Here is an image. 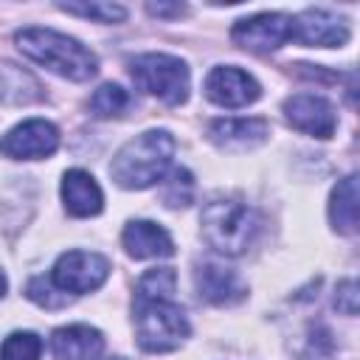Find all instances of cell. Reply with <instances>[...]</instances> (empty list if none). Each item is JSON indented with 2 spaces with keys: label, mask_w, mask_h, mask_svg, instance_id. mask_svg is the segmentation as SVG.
<instances>
[{
  "label": "cell",
  "mask_w": 360,
  "mask_h": 360,
  "mask_svg": "<svg viewBox=\"0 0 360 360\" xmlns=\"http://www.w3.org/2000/svg\"><path fill=\"white\" fill-rule=\"evenodd\" d=\"M129 104H132V96L121 84H112V82L101 84L90 96V112L96 118H118V115H124L129 110Z\"/></svg>",
  "instance_id": "d6986e66"
},
{
  "label": "cell",
  "mask_w": 360,
  "mask_h": 360,
  "mask_svg": "<svg viewBox=\"0 0 360 360\" xmlns=\"http://www.w3.org/2000/svg\"><path fill=\"white\" fill-rule=\"evenodd\" d=\"M335 307L343 315H357V284L352 278H346V281L338 284V290H335Z\"/></svg>",
  "instance_id": "cb8c5ba5"
},
{
  "label": "cell",
  "mask_w": 360,
  "mask_h": 360,
  "mask_svg": "<svg viewBox=\"0 0 360 360\" xmlns=\"http://www.w3.org/2000/svg\"><path fill=\"white\" fill-rule=\"evenodd\" d=\"M6 287H8V284H6V276H3V270H0V298L6 295Z\"/></svg>",
  "instance_id": "484cf974"
},
{
  "label": "cell",
  "mask_w": 360,
  "mask_h": 360,
  "mask_svg": "<svg viewBox=\"0 0 360 360\" xmlns=\"http://www.w3.org/2000/svg\"><path fill=\"white\" fill-rule=\"evenodd\" d=\"M231 39L253 53H267L292 39V17L281 11H264L253 17H242L231 28Z\"/></svg>",
  "instance_id": "52a82bcc"
},
{
  "label": "cell",
  "mask_w": 360,
  "mask_h": 360,
  "mask_svg": "<svg viewBox=\"0 0 360 360\" xmlns=\"http://www.w3.org/2000/svg\"><path fill=\"white\" fill-rule=\"evenodd\" d=\"M200 225L214 250L239 256L259 233V214L239 200H211L200 214Z\"/></svg>",
  "instance_id": "277c9868"
},
{
  "label": "cell",
  "mask_w": 360,
  "mask_h": 360,
  "mask_svg": "<svg viewBox=\"0 0 360 360\" xmlns=\"http://www.w3.org/2000/svg\"><path fill=\"white\" fill-rule=\"evenodd\" d=\"M59 146V129L45 118H28L0 138V155L14 160H39Z\"/></svg>",
  "instance_id": "ba28073f"
},
{
  "label": "cell",
  "mask_w": 360,
  "mask_h": 360,
  "mask_svg": "<svg viewBox=\"0 0 360 360\" xmlns=\"http://www.w3.org/2000/svg\"><path fill=\"white\" fill-rule=\"evenodd\" d=\"M284 118L298 132L315 135V138H332L338 127L335 107L315 93H295L284 101Z\"/></svg>",
  "instance_id": "9c48e42d"
},
{
  "label": "cell",
  "mask_w": 360,
  "mask_h": 360,
  "mask_svg": "<svg viewBox=\"0 0 360 360\" xmlns=\"http://www.w3.org/2000/svg\"><path fill=\"white\" fill-rule=\"evenodd\" d=\"M329 222L340 233H354L357 231V174H346L332 188Z\"/></svg>",
  "instance_id": "e0dca14e"
},
{
  "label": "cell",
  "mask_w": 360,
  "mask_h": 360,
  "mask_svg": "<svg viewBox=\"0 0 360 360\" xmlns=\"http://www.w3.org/2000/svg\"><path fill=\"white\" fill-rule=\"evenodd\" d=\"M39 98V84L14 65H0V101L25 104Z\"/></svg>",
  "instance_id": "ac0fdd59"
},
{
  "label": "cell",
  "mask_w": 360,
  "mask_h": 360,
  "mask_svg": "<svg viewBox=\"0 0 360 360\" xmlns=\"http://www.w3.org/2000/svg\"><path fill=\"white\" fill-rule=\"evenodd\" d=\"M59 8L96 22H121L127 17V8L118 3H59Z\"/></svg>",
  "instance_id": "7402d4cb"
},
{
  "label": "cell",
  "mask_w": 360,
  "mask_h": 360,
  "mask_svg": "<svg viewBox=\"0 0 360 360\" xmlns=\"http://www.w3.org/2000/svg\"><path fill=\"white\" fill-rule=\"evenodd\" d=\"M62 202L70 217H96L104 208V194L93 174L84 169H70L62 177Z\"/></svg>",
  "instance_id": "2e32d148"
},
{
  "label": "cell",
  "mask_w": 360,
  "mask_h": 360,
  "mask_svg": "<svg viewBox=\"0 0 360 360\" xmlns=\"http://www.w3.org/2000/svg\"><path fill=\"white\" fill-rule=\"evenodd\" d=\"M149 8V14H155V17H180V14H186V6L183 3H149L146 6Z\"/></svg>",
  "instance_id": "d4e9b609"
},
{
  "label": "cell",
  "mask_w": 360,
  "mask_h": 360,
  "mask_svg": "<svg viewBox=\"0 0 360 360\" xmlns=\"http://www.w3.org/2000/svg\"><path fill=\"white\" fill-rule=\"evenodd\" d=\"M194 290H197V295L202 301L217 304V307L236 304L248 292V287L242 284V278L231 267L217 264V262H200L194 267Z\"/></svg>",
  "instance_id": "7c38bea8"
},
{
  "label": "cell",
  "mask_w": 360,
  "mask_h": 360,
  "mask_svg": "<svg viewBox=\"0 0 360 360\" xmlns=\"http://www.w3.org/2000/svg\"><path fill=\"white\" fill-rule=\"evenodd\" d=\"M292 39L309 48H340L349 39V25L332 11L307 8L292 17Z\"/></svg>",
  "instance_id": "8fae6325"
},
{
  "label": "cell",
  "mask_w": 360,
  "mask_h": 360,
  "mask_svg": "<svg viewBox=\"0 0 360 360\" xmlns=\"http://www.w3.org/2000/svg\"><path fill=\"white\" fill-rule=\"evenodd\" d=\"M135 338L143 352H174L191 332L188 318L174 298H143L135 295Z\"/></svg>",
  "instance_id": "3957f363"
},
{
  "label": "cell",
  "mask_w": 360,
  "mask_h": 360,
  "mask_svg": "<svg viewBox=\"0 0 360 360\" xmlns=\"http://www.w3.org/2000/svg\"><path fill=\"white\" fill-rule=\"evenodd\" d=\"M42 340L34 332H11L0 343V360H39Z\"/></svg>",
  "instance_id": "44dd1931"
},
{
  "label": "cell",
  "mask_w": 360,
  "mask_h": 360,
  "mask_svg": "<svg viewBox=\"0 0 360 360\" xmlns=\"http://www.w3.org/2000/svg\"><path fill=\"white\" fill-rule=\"evenodd\" d=\"M129 76L135 79V84L160 98L163 104H183L188 98V68L183 59L169 56V53H141L129 62Z\"/></svg>",
  "instance_id": "5b68a950"
},
{
  "label": "cell",
  "mask_w": 360,
  "mask_h": 360,
  "mask_svg": "<svg viewBox=\"0 0 360 360\" xmlns=\"http://www.w3.org/2000/svg\"><path fill=\"white\" fill-rule=\"evenodd\" d=\"M160 197L169 208H183L194 200V177L188 169H172V174L163 180Z\"/></svg>",
  "instance_id": "ffe728a7"
},
{
  "label": "cell",
  "mask_w": 360,
  "mask_h": 360,
  "mask_svg": "<svg viewBox=\"0 0 360 360\" xmlns=\"http://www.w3.org/2000/svg\"><path fill=\"white\" fill-rule=\"evenodd\" d=\"M110 360H127V357H110Z\"/></svg>",
  "instance_id": "4316f807"
},
{
  "label": "cell",
  "mask_w": 360,
  "mask_h": 360,
  "mask_svg": "<svg viewBox=\"0 0 360 360\" xmlns=\"http://www.w3.org/2000/svg\"><path fill=\"white\" fill-rule=\"evenodd\" d=\"M110 276V262L101 253L93 250H68L56 259L53 270H51V281L62 290V292H93L98 290Z\"/></svg>",
  "instance_id": "8992f818"
},
{
  "label": "cell",
  "mask_w": 360,
  "mask_h": 360,
  "mask_svg": "<svg viewBox=\"0 0 360 360\" xmlns=\"http://www.w3.org/2000/svg\"><path fill=\"white\" fill-rule=\"evenodd\" d=\"M28 298L34 304H39V307H48V309H59V307H65L70 301L68 292H62L51 278H42V276L28 281Z\"/></svg>",
  "instance_id": "603a6c76"
},
{
  "label": "cell",
  "mask_w": 360,
  "mask_h": 360,
  "mask_svg": "<svg viewBox=\"0 0 360 360\" xmlns=\"http://www.w3.org/2000/svg\"><path fill=\"white\" fill-rule=\"evenodd\" d=\"M172 155H174L172 132L146 129L115 152L110 163V177L121 188H149L166 177L172 166Z\"/></svg>",
  "instance_id": "7a4b0ae2"
},
{
  "label": "cell",
  "mask_w": 360,
  "mask_h": 360,
  "mask_svg": "<svg viewBox=\"0 0 360 360\" xmlns=\"http://www.w3.org/2000/svg\"><path fill=\"white\" fill-rule=\"evenodd\" d=\"M270 127L264 118H217L208 127V138L228 152H245L264 143Z\"/></svg>",
  "instance_id": "4fadbf2b"
},
{
  "label": "cell",
  "mask_w": 360,
  "mask_h": 360,
  "mask_svg": "<svg viewBox=\"0 0 360 360\" xmlns=\"http://www.w3.org/2000/svg\"><path fill=\"white\" fill-rule=\"evenodd\" d=\"M205 96L219 107H248L262 96V87L242 68L219 65L205 76Z\"/></svg>",
  "instance_id": "30bf717a"
},
{
  "label": "cell",
  "mask_w": 360,
  "mask_h": 360,
  "mask_svg": "<svg viewBox=\"0 0 360 360\" xmlns=\"http://www.w3.org/2000/svg\"><path fill=\"white\" fill-rule=\"evenodd\" d=\"M17 48L37 65L48 68L51 73L70 79V82H87L98 70V59L90 48H84L79 39L59 34L53 28H22L14 37Z\"/></svg>",
  "instance_id": "6da1fadb"
},
{
  "label": "cell",
  "mask_w": 360,
  "mask_h": 360,
  "mask_svg": "<svg viewBox=\"0 0 360 360\" xmlns=\"http://www.w3.org/2000/svg\"><path fill=\"white\" fill-rule=\"evenodd\" d=\"M51 352L56 360H96L104 352V338L87 323L59 326L51 335Z\"/></svg>",
  "instance_id": "9a60e30c"
},
{
  "label": "cell",
  "mask_w": 360,
  "mask_h": 360,
  "mask_svg": "<svg viewBox=\"0 0 360 360\" xmlns=\"http://www.w3.org/2000/svg\"><path fill=\"white\" fill-rule=\"evenodd\" d=\"M121 245L132 259H166L174 253L169 231L149 219H132L124 225Z\"/></svg>",
  "instance_id": "5bb4252c"
}]
</instances>
